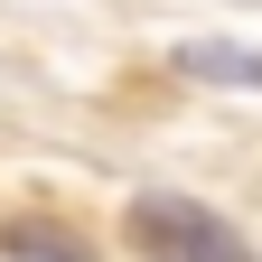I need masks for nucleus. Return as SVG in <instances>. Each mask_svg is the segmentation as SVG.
Masks as SVG:
<instances>
[{"label":"nucleus","instance_id":"1","mask_svg":"<svg viewBox=\"0 0 262 262\" xmlns=\"http://www.w3.org/2000/svg\"><path fill=\"white\" fill-rule=\"evenodd\" d=\"M122 234H131L141 262H262L234 215H215L206 196H169V187L131 196V206H122Z\"/></svg>","mask_w":262,"mask_h":262},{"label":"nucleus","instance_id":"3","mask_svg":"<svg viewBox=\"0 0 262 262\" xmlns=\"http://www.w3.org/2000/svg\"><path fill=\"white\" fill-rule=\"evenodd\" d=\"M0 253L10 262H94L66 225H38V215H19V225H0Z\"/></svg>","mask_w":262,"mask_h":262},{"label":"nucleus","instance_id":"2","mask_svg":"<svg viewBox=\"0 0 262 262\" xmlns=\"http://www.w3.org/2000/svg\"><path fill=\"white\" fill-rule=\"evenodd\" d=\"M178 75H187V84H262V47H234V38H187V47H178Z\"/></svg>","mask_w":262,"mask_h":262}]
</instances>
